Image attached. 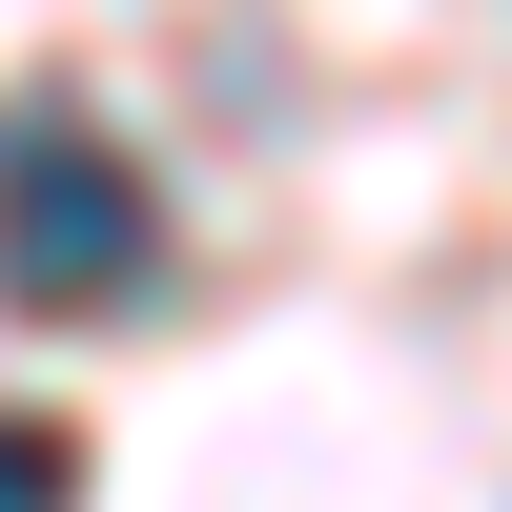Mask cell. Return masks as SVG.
Here are the masks:
<instances>
[{"mask_svg": "<svg viewBox=\"0 0 512 512\" xmlns=\"http://www.w3.org/2000/svg\"><path fill=\"white\" fill-rule=\"evenodd\" d=\"M164 267V205H144V164L103 144V123H0V308H41V328H82V308H123V287Z\"/></svg>", "mask_w": 512, "mask_h": 512, "instance_id": "cell-1", "label": "cell"}, {"mask_svg": "<svg viewBox=\"0 0 512 512\" xmlns=\"http://www.w3.org/2000/svg\"><path fill=\"white\" fill-rule=\"evenodd\" d=\"M0 512H82V431H41V410H0Z\"/></svg>", "mask_w": 512, "mask_h": 512, "instance_id": "cell-2", "label": "cell"}]
</instances>
